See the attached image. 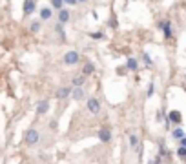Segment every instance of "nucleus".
<instances>
[{"instance_id":"nucleus-1","label":"nucleus","mask_w":186,"mask_h":164,"mask_svg":"<svg viewBox=\"0 0 186 164\" xmlns=\"http://www.w3.org/2000/svg\"><path fill=\"white\" fill-rule=\"evenodd\" d=\"M24 139H26V144H28V146H35V144L40 140V135H39V131H37L35 128H29L28 131H26V135H24Z\"/></svg>"},{"instance_id":"nucleus-2","label":"nucleus","mask_w":186,"mask_h":164,"mask_svg":"<svg viewBox=\"0 0 186 164\" xmlns=\"http://www.w3.org/2000/svg\"><path fill=\"white\" fill-rule=\"evenodd\" d=\"M88 111H89V113H93V115H97V113H99L100 111V102L99 100H97V98H95V97H91V98H88Z\"/></svg>"},{"instance_id":"nucleus-3","label":"nucleus","mask_w":186,"mask_h":164,"mask_svg":"<svg viewBox=\"0 0 186 164\" xmlns=\"http://www.w3.org/2000/svg\"><path fill=\"white\" fill-rule=\"evenodd\" d=\"M80 60V55L77 53V51H68V53L64 55V62L68 64V66H73V64H77Z\"/></svg>"},{"instance_id":"nucleus-4","label":"nucleus","mask_w":186,"mask_h":164,"mask_svg":"<svg viewBox=\"0 0 186 164\" xmlns=\"http://www.w3.org/2000/svg\"><path fill=\"white\" fill-rule=\"evenodd\" d=\"M99 139L102 142H110V140H111V131H110V128H100Z\"/></svg>"},{"instance_id":"nucleus-5","label":"nucleus","mask_w":186,"mask_h":164,"mask_svg":"<svg viewBox=\"0 0 186 164\" xmlns=\"http://www.w3.org/2000/svg\"><path fill=\"white\" fill-rule=\"evenodd\" d=\"M159 27L164 31V37H166V39H172V24H170L168 20L161 22V24H159Z\"/></svg>"},{"instance_id":"nucleus-6","label":"nucleus","mask_w":186,"mask_h":164,"mask_svg":"<svg viewBox=\"0 0 186 164\" xmlns=\"http://www.w3.org/2000/svg\"><path fill=\"white\" fill-rule=\"evenodd\" d=\"M35 7H37L35 0H24V15H31L35 11Z\"/></svg>"},{"instance_id":"nucleus-7","label":"nucleus","mask_w":186,"mask_h":164,"mask_svg":"<svg viewBox=\"0 0 186 164\" xmlns=\"http://www.w3.org/2000/svg\"><path fill=\"white\" fill-rule=\"evenodd\" d=\"M168 121L173 124H181V121H183V117H181V113L179 111H170V117H168Z\"/></svg>"},{"instance_id":"nucleus-8","label":"nucleus","mask_w":186,"mask_h":164,"mask_svg":"<svg viewBox=\"0 0 186 164\" xmlns=\"http://www.w3.org/2000/svg\"><path fill=\"white\" fill-rule=\"evenodd\" d=\"M68 20H70V11H68V9H60V11H58V22H60V24H66Z\"/></svg>"},{"instance_id":"nucleus-9","label":"nucleus","mask_w":186,"mask_h":164,"mask_svg":"<svg viewBox=\"0 0 186 164\" xmlns=\"http://www.w3.org/2000/svg\"><path fill=\"white\" fill-rule=\"evenodd\" d=\"M51 15H53L51 7H42V9H40V20H49Z\"/></svg>"},{"instance_id":"nucleus-10","label":"nucleus","mask_w":186,"mask_h":164,"mask_svg":"<svg viewBox=\"0 0 186 164\" xmlns=\"http://www.w3.org/2000/svg\"><path fill=\"white\" fill-rule=\"evenodd\" d=\"M48 109H49V102H48V100H40V102H39V106H37V113H40V115H42V113H46Z\"/></svg>"},{"instance_id":"nucleus-11","label":"nucleus","mask_w":186,"mask_h":164,"mask_svg":"<svg viewBox=\"0 0 186 164\" xmlns=\"http://www.w3.org/2000/svg\"><path fill=\"white\" fill-rule=\"evenodd\" d=\"M95 71V66L91 64V62H88V64H84V68H82V77H88V75H91Z\"/></svg>"},{"instance_id":"nucleus-12","label":"nucleus","mask_w":186,"mask_h":164,"mask_svg":"<svg viewBox=\"0 0 186 164\" xmlns=\"http://www.w3.org/2000/svg\"><path fill=\"white\" fill-rule=\"evenodd\" d=\"M70 93H71V89H70V88H60V89L57 91V98H60V100H62V98H66Z\"/></svg>"},{"instance_id":"nucleus-13","label":"nucleus","mask_w":186,"mask_h":164,"mask_svg":"<svg viewBox=\"0 0 186 164\" xmlns=\"http://www.w3.org/2000/svg\"><path fill=\"white\" fill-rule=\"evenodd\" d=\"M71 97L75 98V100H80L82 97H84V91H82V88H75L71 91Z\"/></svg>"},{"instance_id":"nucleus-14","label":"nucleus","mask_w":186,"mask_h":164,"mask_svg":"<svg viewBox=\"0 0 186 164\" xmlns=\"http://www.w3.org/2000/svg\"><path fill=\"white\" fill-rule=\"evenodd\" d=\"M71 82H73V86H75V88H82V84L86 82V77H82V75H80V77H75Z\"/></svg>"},{"instance_id":"nucleus-15","label":"nucleus","mask_w":186,"mask_h":164,"mask_svg":"<svg viewBox=\"0 0 186 164\" xmlns=\"http://www.w3.org/2000/svg\"><path fill=\"white\" fill-rule=\"evenodd\" d=\"M126 68H128L129 71H135V69H139V64H137V60H135V58H128Z\"/></svg>"},{"instance_id":"nucleus-16","label":"nucleus","mask_w":186,"mask_h":164,"mask_svg":"<svg viewBox=\"0 0 186 164\" xmlns=\"http://www.w3.org/2000/svg\"><path fill=\"white\" fill-rule=\"evenodd\" d=\"M51 7L60 11V9H64V2H62V0H51Z\"/></svg>"},{"instance_id":"nucleus-17","label":"nucleus","mask_w":186,"mask_h":164,"mask_svg":"<svg viewBox=\"0 0 186 164\" xmlns=\"http://www.w3.org/2000/svg\"><path fill=\"white\" fill-rule=\"evenodd\" d=\"M172 135H173V139H179V140H181V139L184 137V131H183L181 128H175V130L172 131Z\"/></svg>"},{"instance_id":"nucleus-18","label":"nucleus","mask_w":186,"mask_h":164,"mask_svg":"<svg viewBox=\"0 0 186 164\" xmlns=\"http://www.w3.org/2000/svg\"><path fill=\"white\" fill-rule=\"evenodd\" d=\"M137 144H139L137 135H129V146H131V148H137Z\"/></svg>"},{"instance_id":"nucleus-19","label":"nucleus","mask_w":186,"mask_h":164,"mask_svg":"<svg viewBox=\"0 0 186 164\" xmlns=\"http://www.w3.org/2000/svg\"><path fill=\"white\" fill-rule=\"evenodd\" d=\"M39 29H40V22H39V20H35V22H31V31H33V33H37Z\"/></svg>"},{"instance_id":"nucleus-20","label":"nucleus","mask_w":186,"mask_h":164,"mask_svg":"<svg viewBox=\"0 0 186 164\" xmlns=\"http://www.w3.org/2000/svg\"><path fill=\"white\" fill-rule=\"evenodd\" d=\"M177 155H179L183 161H186V148H181V146H179V150H177Z\"/></svg>"},{"instance_id":"nucleus-21","label":"nucleus","mask_w":186,"mask_h":164,"mask_svg":"<svg viewBox=\"0 0 186 164\" xmlns=\"http://www.w3.org/2000/svg\"><path fill=\"white\" fill-rule=\"evenodd\" d=\"M55 29H57V33L60 35V39L64 40V39H66V35H64V31H62V24H57V27H55Z\"/></svg>"},{"instance_id":"nucleus-22","label":"nucleus","mask_w":186,"mask_h":164,"mask_svg":"<svg viewBox=\"0 0 186 164\" xmlns=\"http://www.w3.org/2000/svg\"><path fill=\"white\" fill-rule=\"evenodd\" d=\"M89 37H91V39H95V40H100V39H104V35H102V33H89Z\"/></svg>"},{"instance_id":"nucleus-23","label":"nucleus","mask_w":186,"mask_h":164,"mask_svg":"<svg viewBox=\"0 0 186 164\" xmlns=\"http://www.w3.org/2000/svg\"><path fill=\"white\" fill-rule=\"evenodd\" d=\"M153 91H155V86H153V84H150V88H148V97L153 95Z\"/></svg>"},{"instance_id":"nucleus-24","label":"nucleus","mask_w":186,"mask_h":164,"mask_svg":"<svg viewBox=\"0 0 186 164\" xmlns=\"http://www.w3.org/2000/svg\"><path fill=\"white\" fill-rule=\"evenodd\" d=\"M62 2H64V4H70V6H75V4H77V0H62Z\"/></svg>"},{"instance_id":"nucleus-25","label":"nucleus","mask_w":186,"mask_h":164,"mask_svg":"<svg viewBox=\"0 0 186 164\" xmlns=\"http://www.w3.org/2000/svg\"><path fill=\"white\" fill-rule=\"evenodd\" d=\"M144 60H146V64H148V66L152 64V58H150V57H148V55H146V53H144Z\"/></svg>"},{"instance_id":"nucleus-26","label":"nucleus","mask_w":186,"mask_h":164,"mask_svg":"<svg viewBox=\"0 0 186 164\" xmlns=\"http://www.w3.org/2000/svg\"><path fill=\"white\" fill-rule=\"evenodd\" d=\"M181 148H186V137L181 139Z\"/></svg>"},{"instance_id":"nucleus-27","label":"nucleus","mask_w":186,"mask_h":164,"mask_svg":"<svg viewBox=\"0 0 186 164\" xmlns=\"http://www.w3.org/2000/svg\"><path fill=\"white\" fill-rule=\"evenodd\" d=\"M77 2H86V0H77Z\"/></svg>"}]
</instances>
